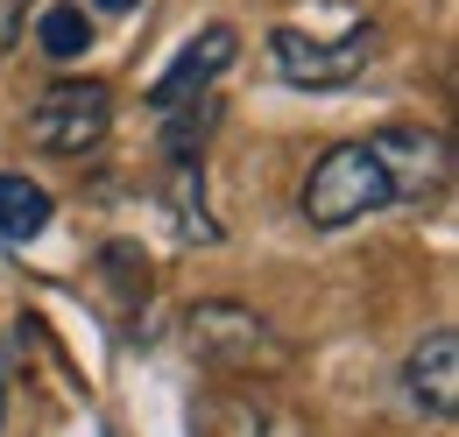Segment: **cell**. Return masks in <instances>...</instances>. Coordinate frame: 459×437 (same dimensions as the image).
<instances>
[{
	"label": "cell",
	"instance_id": "cell-1",
	"mask_svg": "<svg viewBox=\"0 0 459 437\" xmlns=\"http://www.w3.org/2000/svg\"><path fill=\"white\" fill-rule=\"evenodd\" d=\"M184 346H191L198 367H212V374H227V381H240V388L290 367L283 331L269 325V318H255L247 304H227V296H212V304H198V311L184 318Z\"/></svg>",
	"mask_w": 459,
	"mask_h": 437
},
{
	"label": "cell",
	"instance_id": "cell-2",
	"mask_svg": "<svg viewBox=\"0 0 459 437\" xmlns=\"http://www.w3.org/2000/svg\"><path fill=\"white\" fill-rule=\"evenodd\" d=\"M304 218L318 226V233H340L353 218L368 212H389L396 205V184H389V163L375 156V141H340V149H325L311 176H304Z\"/></svg>",
	"mask_w": 459,
	"mask_h": 437
},
{
	"label": "cell",
	"instance_id": "cell-3",
	"mask_svg": "<svg viewBox=\"0 0 459 437\" xmlns=\"http://www.w3.org/2000/svg\"><path fill=\"white\" fill-rule=\"evenodd\" d=\"M114 127V92L100 78H50L29 107V149L43 156H92Z\"/></svg>",
	"mask_w": 459,
	"mask_h": 437
},
{
	"label": "cell",
	"instance_id": "cell-4",
	"mask_svg": "<svg viewBox=\"0 0 459 437\" xmlns=\"http://www.w3.org/2000/svg\"><path fill=\"white\" fill-rule=\"evenodd\" d=\"M375 50H382V29H375V21H353L340 43H318V36H304V29H276V36H269V64H276V78L297 85V92H340V85H353Z\"/></svg>",
	"mask_w": 459,
	"mask_h": 437
},
{
	"label": "cell",
	"instance_id": "cell-5",
	"mask_svg": "<svg viewBox=\"0 0 459 437\" xmlns=\"http://www.w3.org/2000/svg\"><path fill=\"white\" fill-rule=\"evenodd\" d=\"M368 141H375V156L389 163L396 205H424V198H438V191L453 184V149H446L438 127H382V134H368Z\"/></svg>",
	"mask_w": 459,
	"mask_h": 437
},
{
	"label": "cell",
	"instance_id": "cell-6",
	"mask_svg": "<svg viewBox=\"0 0 459 437\" xmlns=\"http://www.w3.org/2000/svg\"><path fill=\"white\" fill-rule=\"evenodd\" d=\"M191 437H311V424L297 409L233 381V388H212V395L191 402Z\"/></svg>",
	"mask_w": 459,
	"mask_h": 437
},
{
	"label": "cell",
	"instance_id": "cell-7",
	"mask_svg": "<svg viewBox=\"0 0 459 437\" xmlns=\"http://www.w3.org/2000/svg\"><path fill=\"white\" fill-rule=\"evenodd\" d=\"M403 402L417 416H431V424H453V409H459V331L453 325H431L410 346V360H403Z\"/></svg>",
	"mask_w": 459,
	"mask_h": 437
},
{
	"label": "cell",
	"instance_id": "cell-8",
	"mask_svg": "<svg viewBox=\"0 0 459 437\" xmlns=\"http://www.w3.org/2000/svg\"><path fill=\"white\" fill-rule=\"evenodd\" d=\"M233 56H240V36H233L227 21L198 29V36H191V43H184V50L170 56V71H163V78L149 85V107H156V113H177V107H191V99H198V92H205V85H212V78L227 71Z\"/></svg>",
	"mask_w": 459,
	"mask_h": 437
},
{
	"label": "cell",
	"instance_id": "cell-9",
	"mask_svg": "<svg viewBox=\"0 0 459 437\" xmlns=\"http://www.w3.org/2000/svg\"><path fill=\"white\" fill-rule=\"evenodd\" d=\"M50 191L36 184V176H14V169H0V247H29L43 226H50Z\"/></svg>",
	"mask_w": 459,
	"mask_h": 437
},
{
	"label": "cell",
	"instance_id": "cell-10",
	"mask_svg": "<svg viewBox=\"0 0 459 437\" xmlns=\"http://www.w3.org/2000/svg\"><path fill=\"white\" fill-rule=\"evenodd\" d=\"M36 43H43V56H57V64L85 56L92 50V14H85L78 0H50V7L36 14Z\"/></svg>",
	"mask_w": 459,
	"mask_h": 437
},
{
	"label": "cell",
	"instance_id": "cell-11",
	"mask_svg": "<svg viewBox=\"0 0 459 437\" xmlns=\"http://www.w3.org/2000/svg\"><path fill=\"white\" fill-rule=\"evenodd\" d=\"M29 7H36V0H0V56L22 43V29H29Z\"/></svg>",
	"mask_w": 459,
	"mask_h": 437
},
{
	"label": "cell",
	"instance_id": "cell-12",
	"mask_svg": "<svg viewBox=\"0 0 459 437\" xmlns=\"http://www.w3.org/2000/svg\"><path fill=\"white\" fill-rule=\"evenodd\" d=\"M7 388H14V353H7V338H0V424H7Z\"/></svg>",
	"mask_w": 459,
	"mask_h": 437
},
{
	"label": "cell",
	"instance_id": "cell-13",
	"mask_svg": "<svg viewBox=\"0 0 459 437\" xmlns=\"http://www.w3.org/2000/svg\"><path fill=\"white\" fill-rule=\"evenodd\" d=\"M100 14H127V7H142V0H92Z\"/></svg>",
	"mask_w": 459,
	"mask_h": 437
}]
</instances>
